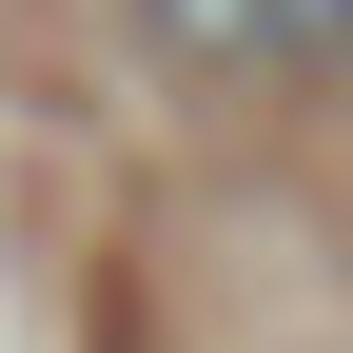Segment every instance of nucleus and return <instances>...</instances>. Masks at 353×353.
<instances>
[{
  "instance_id": "nucleus-1",
  "label": "nucleus",
  "mask_w": 353,
  "mask_h": 353,
  "mask_svg": "<svg viewBox=\"0 0 353 353\" xmlns=\"http://www.w3.org/2000/svg\"><path fill=\"white\" fill-rule=\"evenodd\" d=\"M118 20L176 79H334L353 59V0H118Z\"/></svg>"
}]
</instances>
